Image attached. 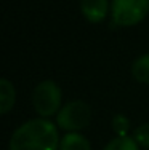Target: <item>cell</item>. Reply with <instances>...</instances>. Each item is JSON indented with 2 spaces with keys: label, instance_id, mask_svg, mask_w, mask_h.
Here are the masks:
<instances>
[{
  "label": "cell",
  "instance_id": "cell-1",
  "mask_svg": "<svg viewBox=\"0 0 149 150\" xmlns=\"http://www.w3.org/2000/svg\"><path fill=\"white\" fill-rule=\"evenodd\" d=\"M58 125L50 118L37 117L24 121L13 131L8 150H59Z\"/></svg>",
  "mask_w": 149,
  "mask_h": 150
},
{
  "label": "cell",
  "instance_id": "cell-2",
  "mask_svg": "<svg viewBox=\"0 0 149 150\" xmlns=\"http://www.w3.org/2000/svg\"><path fill=\"white\" fill-rule=\"evenodd\" d=\"M91 121V107L82 99H74L59 109L56 113V125L66 133H80Z\"/></svg>",
  "mask_w": 149,
  "mask_h": 150
},
{
  "label": "cell",
  "instance_id": "cell-3",
  "mask_svg": "<svg viewBox=\"0 0 149 150\" xmlns=\"http://www.w3.org/2000/svg\"><path fill=\"white\" fill-rule=\"evenodd\" d=\"M32 105L38 117L50 118L63 107V91L53 80H43L32 91Z\"/></svg>",
  "mask_w": 149,
  "mask_h": 150
},
{
  "label": "cell",
  "instance_id": "cell-4",
  "mask_svg": "<svg viewBox=\"0 0 149 150\" xmlns=\"http://www.w3.org/2000/svg\"><path fill=\"white\" fill-rule=\"evenodd\" d=\"M149 15V0H112L111 18L119 27H133Z\"/></svg>",
  "mask_w": 149,
  "mask_h": 150
},
{
  "label": "cell",
  "instance_id": "cell-5",
  "mask_svg": "<svg viewBox=\"0 0 149 150\" xmlns=\"http://www.w3.org/2000/svg\"><path fill=\"white\" fill-rule=\"evenodd\" d=\"M80 11L90 24H99L111 15L109 0H80Z\"/></svg>",
  "mask_w": 149,
  "mask_h": 150
},
{
  "label": "cell",
  "instance_id": "cell-6",
  "mask_svg": "<svg viewBox=\"0 0 149 150\" xmlns=\"http://www.w3.org/2000/svg\"><path fill=\"white\" fill-rule=\"evenodd\" d=\"M16 102V90L15 85L8 78H0V113L6 115L10 110L15 107Z\"/></svg>",
  "mask_w": 149,
  "mask_h": 150
},
{
  "label": "cell",
  "instance_id": "cell-7",
  "mask_svg": "<svg viewBox=\"0 0 149 150\" xmlns=\"http://www.w3.org/2000/svg\"><path fill=\"white\" fill-rule=\"evenodd\" d=\"M59 150H91V144L82 133H66L59 141Z\"/></svg>",
  "mask_w": 149,
  "mask_h": 150
},
{
  "label": "cell",
  "instance_id": "cell-8",
  "mask_svg": "<svg viewBox=\"0 0 149 150\" xmlns=\"http://www.w3.org/2000/svg\"><path fill=\"white\" fill-rule=\"evenodd\" d=\"M132 75L138 83L149 85V53L141 54L132 64Z\"/></svg>",
  "mask_w": 149,
  "mask_h": 150
},
{
  "label": "cell",
  "instance_id": "cell-9",
  "mask_svg": "<svg viewBox=\"0 0 149 150\" xmlns=\"http://www.w3.org/2000/svg\"><path fill=\"white\" fill-rule=\"evenodd\" d=\"M103 150H141V145L135 141V137H130V136L119 137V136H115L114 139H111L104 145Z\"/></svg>",
  "mask_w": 149,
  "mask_h": 150
},
{
  "label": "cell",
  "instance_id": "cell-10",
  "mask_svg": "<svg viewBox=\"0 0 149 150\" xmlns=\"http://www.w3.org/2000/svg\"><path fill=\"white\" fill-rule=\"evenodd\" d=\"M111 126H112V131L115 133V136L123 137V136H128V131H130V120L127 118L123 113H117V115L112 117Z\"/></svg>",
  "mask_w": 149,
  "mask_h": 150
},
{
  "label": "cell",
  "instance_id": "cell-11",
  "mask_svg": "<svg viewBox=\"0 0 149 150\" xmlns=\"http://www.w3.org/2000/svg\"><path fill=\"white\" fill-rule=\"evenodd\" d=\"M133 137H135V141L141 145V149L149 150V121L140 125V126L133 131Z\"/></svg>",
  "mask_w": 149,
  "mask_h": 150
}]
</instances>
